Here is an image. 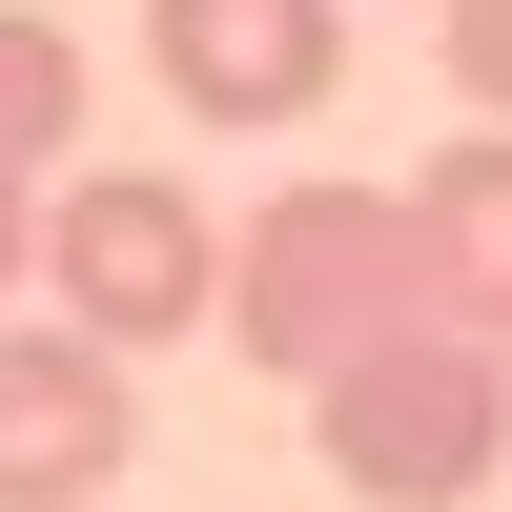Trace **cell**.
<instances>
[{
	"mask_svg": "<svg viewBox=\"0 0 512 512\" xmlns=\"http://www.w3.org/2000/svg\"><path fill=\"white\" fill-rule=\"evenodd\" d=\"M0 164H21V185H62V164H82V41L21 21V0H0Z\"/></svg>",
	"mask_w": 512,
	"mask_h": 512,
	"instance_id": "obj_7",
	"label": "cell"
},
{
	"mask_svg": "<svg viewBox=\"0 0 512 512\" xmlns=\"http://www.w3.org/2000/svg\"><path fill=\"white\" fill-rule=\"evenodd\" d=\"M123 451H144V410H123V349H82L62 308H0V512H103Z\"/></svg>",
	"mask_w": 512,
	"mask_h": 512,
	"instance_id": "obj_4",
	"label": "cell"
},
{
	"mask_svg": "<svg viewBox=\"0 0 512 512\" xmlns=\"http://www.w3.org/2000/svg\"><path fill=\"white\" fill-rule=\"evenodd\" d=\"M308 451H328V492H369V512H472L512 472V349L451 328V308H390L369 349L308 369Z\"/></svg>",
	"mask_w": 512,
	"mask_h": 512,
	"instance_id": "obj_1",
	"label": "cell"
},
{
	"mask_svg": "<svg viewBox=\"0 0 512 512\" xmlns=\"http://www.w3.org/2000/svg\"><path fill=\"white\" fill-rule=\"evenodd\" d=\"M103 512H123V492H103Z\"/></svg>",
	"mask_w": 512,
	"mask_h": 512,
	"instance_id": "obj_10",
	"label": "cell"
},
{
	"mask_svg": "<svg viewBox=\"0 0 512 512\" xmlns=\"http://www.w3.org/2000/svg\"><path fill=\"white\" fill-rule=\"evenodd\" d=\"M390 308H431V267H410V185H287L226 226V349L287 369L308 390L328 349H369Z\"/></svg>",
	"mask_w": 512,
	"mask_h": 512,
	"instance_id": "obj_2",
	"label": "cell"
},
{
	"mask_svg": "<svg viewBox=\"0 0 512 512\" xmlns=\"http://www.w3.org/2000/svg\"><path fill=\"white\" fill-rule=\"evenodd\" d=\"M21 267H41V185L0 164V308H21Z\"/></svg>",
	"mask_w": 512,
	"mask_h": 512,
	"instance_id": "obj_9",
	"label": "cell"
},
{
	"mask_svg": "<svg viewBox=\"0 0 512 512\" xmlns=\"http://www.w3.org/2000/svg\"><path fill=\"white\" fill-rule=\"evenodd\" d=\"M431 41H451V82H472V123H512V0H431Z\"/></svg>",
	"mask_w": 512,
	"mask_h": 512,
	"instance_id": "obj_8",
	"label": "cell"
},
{
	"mask_svg": "<svg viewBox=\"0 0 512 512\" xmlns=\"http://www.w3.org/2000/svg\"><path fill=\"white\" fill-rule=\"evenodd\" d=\"M41 287H62L82 349H185V328H226V226L164 164H62L41 185Z\"/></svg>",
	"mask_w": 512,
	"mask_h": 512,
	"instance_id": "obj_3",
	"label": "cell"
},
{
	"mask_svg": "<svg viewBox=\"0 0 512 512\" xmlns=\"http://www.w3.org/2000/svg\"><path fill=\"white\" fill-rule=\"evenodd\" d=\"M410 267H431L451 328L512 349V123H451V144L410 164Z\"/></svg>",
	"mask_w": 512,
	"mask_h": 512,
	"instance_id": "obj_6",
	"label": "cell"
},
{
	"mask_svg": "<svg viewBox=\"0 0 512 512\" xmlns=\"http://www.w3.org/2000/svg\"><path fill=\"white\" fill-rule=\"evenodd\" d=\"M144 62L185 123H308L349 82V0H144Z\"/></svg>",
	"mask_w": 512,
	"mask_h": 512,
	"instance_id": "obj_5",
	"label": "cell"
}]
</instances>
